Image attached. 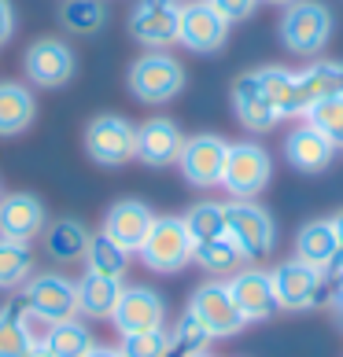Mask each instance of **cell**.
<instances>
[{"instance_id":"1","label":"cell","mask_w":343,"mask_h":357,"mask_svg":"<svg viewBox=\"0 0 343 357\" xmlns=\"http://www.w3.org/2000/svg\"><path fill=\"white\" fill-rule=\"evenodd\" d=\"M336 30V15L325 0H295L281 11V45L292 52V56H318L328 48Z\"/></svg>"},{"instance_id":"2","label":"cell","mask_w":343,"mask_h":357,"mask_svg":"<svg viewBox=\"0 0 343 357\" xmlns=\"http://www.w3.org/2000/svg\"><path fill=\"white\" fill-rule=\"evenodd\" d=\"M126 85L133 92V100L148 103V107H159V103H170L174 96H181L184 67L170 52H144L140 59H133V67H129Z\"/></svg>"},{"instance_id":"3","label":"cell","mask_w":343,"mask_h":357,"mask_svg":"<svg viewBox=\"0 0 343 357\" xmlns=\"http://www.w3.org/2000/svg\"><path fill=\"white\" fill-rule=\"evenodd\" d=\"M226 236L240 247V255L247 261L266 258L277 247L273 214L266 206H258L255 199H229L226 203Z\"/></svg>"},{"instance_id":"4","label":"cell","mask_w":343,"mask_h":357,"mask_svg":"<svg viewBox=\"0 0 343 357\" xmlns=\"http://www.w3.org/2000/svg\"><path fill=\"white\" fill-rule=\"evenodd\" d=\"M270 181H273V158L262 144L255 140L229 144L226 169H221V188L233 199H255V195L266 192Z\"/></svg>"},{"instance_id":"5","label":"cell","mask_w":343,"mask_h":357,"mask_svg":"<svg viewBox=\"0 0 343 357\" xmlns=\"http://www.w3.org/2000/svg\"><path fill=\"white\" fill-rule=\"evenodd\" d=\"M192 247L196 243H192V236H189L181 218H155L148 240L140 243L137 255L152 273L170 276V273H181L192 261Z\"/></svg>"},{"instance_id":"6","label":"cell","mask_w":343,"mask_h":357,"mask_svg":"<svg viewBox=\"0 0 343 357\" xmlns=\"http://www.w3.org/2000/svg\"><path fill=\"white\" fill-rule=\"evenodd\" d=\"M189 313L207 328L210 339H233V335H240L247 328L244 313L236 310L226 280H207V284L196 287L192 298H189Z\"/></svg>"},{"instance_id":"7","label":"cell","mask_w":343,"mask_h":357,"mask_svg":"<svg viewBox=\"0 0 343 357\" xmlns=\"http://www.w3.org/2000/svg\"><path fill=\"white\" fill-rule=\"evenodd\" d=\"M85 151L100 166H122L137 158V126L122 114H96L85 126Z\"/></svg>"},{"instance_id":"8","label":"cell","mask_w":343,"mask_h":357,"mask_svg":"<svg viewBox=\"0 0 343 357\" xmlns=\"http://www.w3.org/2000/svg\"><path fill=\"white\" fill-rule=\"evenodd\" d=\"M181 0H137L129 11V37L148 52H166L177 45Z\"/></svg>"},{"instance_id":"9","label":"cell","mask_w":343,"mask_h":357,"mask_svg":"<svg viewBox=\"0 0 343 357\" xmlns=\"http://www.w3.org/2000/svg\"><path fill=\"white\" fill-rule=\"evenodd\" d=\"M226 155H229V140L218 133H196L184 137V148L177 155L181 177L192 188H218L221 184V169H226Z\"/></svg>"},{"instance_id":"10","label":"cell","mask_w":343,"mask_h":357,"mask_svg":"<svg viewBox=\"0 0 343 357\" xmlns=\"http://www.w3.org/2000/svg\"><path fill=\"white\" fill-rule=\"evenodd\" d=\"M229 19L218 15L207 0H189L181 4V26H177V45H184L196 56H214L229 41Z\"/></svg>"},{"instance_id":"11","label":"cell","mask_w":343,"mask_h":357,"mask_svg":"<svg viewBox=\"0 0 343 357\" xmlns=\"http://www.w3.org/2000/svg\"><path fill=\"white\" fill-rule=\"evenodd\" d=\"M22 298L34 317H41L45 324L71 321L78 317V287L63 273H37L22 284Z\"/></svg>"},{"instance_id":"12","label":"cell","mask_w":343,"mask_h":357,"mask_svg":"<svg viewBox=\"0 0 343 357\" xmlns=\"http://www.w3.org/2000/svg\"><path fill=\"white\" fill-rule=\"evenodd\" d=\"M270 280L281 310H310L321 302V291H325V273L299 258H288L277 269H270Z\"/></svg>"},{"instance_id":"13","label":"cell","mask_w":343,"mask_h":357,"mask_svg":"<svg viewBox=\"0 0 343 357\" xmlns=\"http://www.w3.org/2000/svg\"><path fill=\"white\" fill-rule=\"evenodd\" d=\"M22 70L37 89H59V85H67L78 70L74 48L67 41H59V37H41V41H34L26 48Z\"/></svg>"},{"instance_id":"14","label":"cell","mask_w":343,"mask_h":357,"mask_svg":"<svg viewBox=\"0 0 343 357\" xmlns=\"http://www.w3.org/2000/svg\"><path fill=\"white\" fill-rule=\"evenodd\" d=\"M111 324L118 328V335H137V332H152V328L166 324V302L159 291L152 287H122L118 306L111 313Z\"/></svg>"},{"instance_id":"15","label":"cell","mask_w":343,"mask_h":357,"mask_svg":"<svg viewBox=\"0 0 343 357\" xmlns=\"http://www.w3.org/2000/svg\"><path fill=\"white\" fill-rule=\"evenodd\" d=\"M226 284H229V295H233L236 310L244 313L247 324L270 321V317L281 310V306H277V295H273V280H270L266 269H255V266L236 269Z\"/></svg>"},{"instance_id":"16","label":"cell","mask_w":343,"mask_h":357,"mask_svg":"<svg viewBox=\"0 0 343 357\" xmlns=\"http://www.w3.org/2000/svg\"><path fill=\"white\" fill-rule=\"evenodd\" d=\"M48 214L45 203L34 192H11L0 195V240H15V243H34L45 232Z\"/></svg>"},{"instance_id":"17","label":"cell","mask_w":343,"mask_h":357,"mask_svg":"<svg viewBox=\"0 0 343 357\" xmlns=\"http://www.w3.org/2000/svg\"><path fill=\"white\" fill-rule=\"evenodd\" d=\"M233 111H236V122L247 133H270V129L281 126V111L270 103L255 70H247L233 82Z\"/></svg>"},{"instance_id":"18","label":"cell","mask_w":343,"mask_h":357,"mask_svg":"<svg viewBox=\"0 0 343 357\" xmlns=\"http://www.w3.org/2000/svg\"><path fill=\"white\" fill-rule=\"evenodd\" d=\"M152 225H155V214H152L148 203H140V199H118L108 214H103V229L100 232H108L122 250L137 255L140 243L148 240Z\"/></svg>"},{"instance_id":"19","label":"cell","mask_w":343,"mask_h":357,"mask_svg":"<svg viewBox=\"0 0 343 357\" xmlns=\"http://www.w3.org/2000/svg\"><path fill=\"white\" fill-rule=\"evenodd\" d=\"M343 96V63L340 59H314L310 67L295 70V118L307 114L318 100Z\"/></svg>"},{"instance_id":"20","label":"cell","mask_w":343,"mask_h":357,"mask_svg":"<svg viewBox=\"0 0 343 357\" xmlns=\"http://www.w3.org/2000/svg\"><path fill=\"white\" fill-rule=\"evenodd\" d=\"M181 148H184V133L170 118H148L144 126H137V158L144 166H155V169L174 166Z\"/></svg>"},{"instance_id":"21","label":"cell","mask_w":343,"mask_h":357,"mask_svg":"<svg viewBox=\"0 0 343 357\" xmlns=\"http://www.w3.org/2000/svg\"><path fill=\"white\" fill-rule=\"evenodd\" d=\"M284 158L299 169V174H321V169L333 166L336 144L325 133H318L310 122H302L284 137Z\"/></svg>"},{"instance_id":"22","label":"cell","mask_w":343,"mask_h":357,"mask_svg":"<svg viewBox=\"0 0 343 357\" xmlns=\"http://www.w3.org/2000/svg\"><path fill=\"white\" fill-rule=\"evenodd\" d=\"M45 255L59 266H71V261H82L89 250V229L78 218H56L45 225Z\"/></svg>"},{"instance_id":"23","label":"cell","mask_w":343,"mask_h":357,"mask_svg":"<svg viewBox=\"0 0 343 357\" xmlns=\"http://www.w3.org/2000/svg\"><path fill=\"white\" fill-rule=\"evenodd\" d=\"M340 255V240H336V229L333 221H307L302 229L295 232V258L307 261V266L328 273V266L336 261Z\"/></svg>"},{"instance_id":"24","label":"cell","mask_w":343,"mask_h":357,"mask_svg":"<svg viewBox=\"0 0 343 357\" xmlns=\"http://www.w3.org/2000/svg\"><path fill=\"white\" fill-rule=\"evenodd\" d=\"M37 100L22 82H0V137H19L34 126Z\"/></svg>"},{"instance_id":"25","label":"cell","mask_w":343,"mask_h":357,"mask_svg":"<svg viewBox=\"0 0 343 357\" xmlns=\"http://www.w3.org/2000/svg\"><path fill=\"white\" fill-rule=\"evenodd\" d=\"M74 287H78V313L89 317V321H111V313L118 306V295H122V280L85 273Z\"/></svg>"},{"instance_id":"26","label":"cell","mask_w":343,"mask_h":357,"mask_svg":"<svg viewBox=\"0 0 343 357\" xmlns=\"http://www.w3.org/2000/svg\"><path fill=\"white\" fill-rule=\"evenodd\" d=\"M26 313H30V306H26L22 291L0 310V357H26L37 342L26 328Z\"/></svg>"},{"instance_id":"27","label":"cell","mask_w":343,"mask_h":357,"mask_svg":"<svg viewBox=\"0 0 343 357\" xmlns=\"http://www.w3.org/2000/svg\"><path fill=\"white\" fill-rule=\"evenodd\" d=\"M85 273L96 276H111V280H122L129 269V250H122L108 232H92L89 236V250H85Z\"/></svg>"},{"instance_id":"28","label":"cell","mask_w":343,"mask_h":357,"mask_svg":"<svg viewBox=\"0 0 343 357\" xmlns=\"http://www.w3.org/2000/svg\"><path fill=\"white\" fill-rule=\"evenodd\" d=\"M45 347L52 350V357H85L96 342H92V332L85 321H78V317H71V321H56L45 328Z\"/></svg>"},{"instance_id":"29","label":"cell","mask_w":343,"mask_h":357,"mask_svg":"<svg viewBox=\"0 0 343 357\" xmlns=\"http://www.w3.org/2000/svg\"><path fill=\"white\" fill-rule=\"evenodd\" d=\"M192 261L210 276H233L236 269H244V255L229 236H218V240H207V243H196L192 247Z\"/></svg>"},{"instance_id":"30","label":"cell","mask_w":343,"mask_h":357,"mask_svg":"<svg viewBox=\"0 0 343 357\" xmlns=\"http://www.w3.org/2000/svg\"><path fill=\"white\" fill-rule=\"evenodd\" d=\"M59 22H63V30L74 33V37H92V33L103 30V22H108V4H103V0H63Z\"/></svg>"},{"instance_id":"31","label":"cell","mask_w":343,"mask_h":357,"mask_svg":"<svg viewBox=\"0 0 343 357\" xmlns=\"http://www.w3.org/2000/svg\"><path fill=\"white\" fill-rule=\"evenodd\" d=\"M184 229H189L192 243H207V240H218L226 236V203H214V199H203V203H192L184 210Z\"/></svg>"},{"instance_id":"32","label":"cell","mask_w":343,"mask_h":357,"mask_svg":"<svg viewBox=\"0 0 343 357\" xmlns=\"http://www.w3.org/2000/svg\"><path fill=\"white\" fill-rule=\"evenodd\" d=\"M34 276V250L30 243L0 240V291H19Z\"/></svg>"},{"instance_id":"33","label":"cell","mask_w":343,"mask_h":357,"mask_svg":"<svg viewBox=\"0 0 343 357\" xmlns=\"http://www.w3.org/2000/svg\"><path fill=\"white\" fill-rule=\"evenodd\" d=\"M207 347H210V332L196 321L189 310H184L177 317V324L170 328L166 357H196V354H207Z\"/></svg>"},{"instance_id":"34","label":"cell","mask_w":343,"mask_h":357,"mask_svg":"<svg viewBox=\"0 0 343 357\" xmlns=\"http://www.w3.org/2000/svg\"><path fill=\"white\" fill-rule=\"evenodd\" d=\"M302 118H307V122L318 129V133H325L328 140L336 144V148H343V96L318 100Z\"/></svg>"},{"instance_id":"35","label":"cell","mask_w":343,"mask_h":357,"mask_svg":"<svg viewBox=\"0 0 343 357\" xmlns=\"http://www.w3.org/2000/svg\"><path fill=\"white\" fill-rule=\"evenodd\" d=\"M166 342H170L166 328H152V332L122 335L118 354H122V357H166Z\"/></svg>"},{"instance_id":"36","label":"cell","mask_w":343,"mask_h":357,"mask_svg":"<svg viewBox=\"0 0 343 357\" xmlns=\"http://www.w3.org/2000/svg\"><path fill=\"white\" fill-rule=\"evenodd\" d=\"M210 8L218 11V15H226L229 22H244L255 15V8L262 4V0H207Z\"/></svg>"},{"instance_id":"37","label":"cell","mask_w":343,"mask_h":357,"mask_svg":"<svg viewBox=\"0 0 343 357\" xmlns=\"http://www.w3.org/2000/svg\"><path fill=\"white\" fill-rule=\"evenodd\" d=\"M11 33H15V4L0 0V45H8Z\"/></svg>"},{"instance_id":"38","label":"cell","mask_w":343,"mask_h":357,"mask_svg":"<svg viewBox=\"0 0 343 357\" xmlns=\"http://www.w3.org/2000/svg\"><path fill=\"white\" fill-rule=\"evenodd\" d=\"M85 357H122V354H118V347H92Z\"/></svg>"},{"instance_id":"39","label":"cell","mask_w":343,"mask_h":357,"mask_svg":"<svg viewBox=\"0 0 343 357\" xmlns=\"http://www.w3.org/2000/svg\"><path fill=\"white\" fill-rule=\"evenodd\" d=\"M328 221H333V229H336V240H340V250H343V210H340L336 218H328Z\"/></svg>"},{"instance_id":"40","label":"cell","mask_w":343,"mask_h":357,"mask_svg":"<svg viewBox=\"0 0 343 357\" xmlns=\"http://www.w3.org/2000/svg\"><path fill=\"white\" fill-rule=\"evenodd\" d=\"M26 357H52V350L45 347V342H34V347H30V354H26Z\"/></svg>"},{"instance_id":"41","label":"cell","mask_w":343,"mask_h":357,"mask_svg":"<svg viewBox=\"0 0 343 357\" xmlns=\"http://www.w3.org/2000/svg\"><path fill=\"white\" fill-rule=\"evenodd\" d=\"M262 4H277V8H288V4H295V0H262Z\"/></svg>"},{"instance_id":"42","label":"cell","mask_w":343,"mask_h":357,"mask_svg":"<svg viewBox=\"0 0 343 357\" xmlns=\"http://www.w3.org/2000/svg\"><path fill=\"white\" fill-rule=\"evenodd\" d=\"M333 310H336V324L343 328V302H340V306H333Z\"/></svg>"},{"instance_id":"43","label":"cell","mask_w":343,"mask_h":357,"mask_svg":"<svg viewBox=\"0 0 343 357\" xmlns=\"http://www.w3.org/2000/svg\"><path fill=\"white\" fill-rule=\"evenodd\" d=\"M196 357H210V354H196Z\"/></svg>"},{"instance_id":"44","label":"cell","mask_w":343,"mask_h":357,"mask_svg":"<svg viewBox=\"0 0 343 357\" xmlns=\"http://www.w3.org/2000/svg\"><path fill=\"white\" fill-rule=\"evenodd\" d=\"M0 195H4V188H0Z\"/></svg>"}]
</instances>
